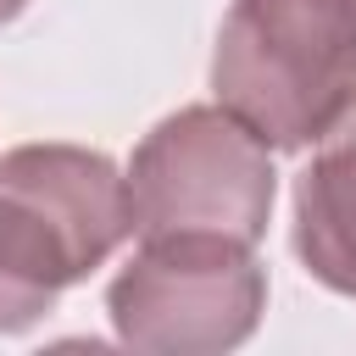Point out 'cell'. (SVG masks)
<instances>
[{"instance_id":"obj_1","label":"cell","mask_w":356,"mask_h":356,"mask_svg":"<svg viewBox=\"0 0 356 356\" xmlns=\"http://www.w3.org/2000/svg\"><path fill=\"white\" fill-rule=\"evenodd\" d=\"M211 89L261 145H317L356 100V0H234Z\"/></svg>"},{"instance_id":"obj_2","label":"cell","mask_w":356,"mask_h":356,"mask_svg":"<svg viewBox=\"0 0 356 356\" xmlns=\"http://www.w3.org/2000/svg\"><path fill=\"white\" fill-rule=\"evenodd\" d=\"M128 195L145 239L217 234L256 245L273 211V161L228 106H184L134 150Z\"/></svg>"},{"instance_id":"obj_3","label":"cell","mask_w":356,"mask_h":356,"mask_svg":"<svg viewBox=\"0 0 356 356\" xmlns=\"http://www.w3.org/2000/svg\"><path fill=\"white\" fill-rule=\"evenodd\" d=\"M117 339L150 356H211L250 339L267 306V273L250 245L217 234H167L111 278Z\"/></svg>"},{"instance_id":"obj_4","label":"cell","mask_w":356,"mask_h":356,"mask_svg":"<svg viewBox=\"0 0 356 356\" xmlns=\"http://www.w3.org/2000/svg\"><path fill=\"white\" fill-rule=\"evenodd\" d=\"M0 189L28 200L67 245L78 278H89L128 234H134V195L128 178L78 145H22L0 156Z\"/></svg>"},{"instance_id":"obj_5","label":"cell","mask_w":356,"mask_h":356,"mask_svg":"<svg viewBox=\"0 0 356 356\" xmlns=\"http://www.w3.org/2000/svg\"><path fill=\"white\" fill-rule=\"evenodd\" d=\"M295 256L328 289L356 295V100L295 184Z\"/></svg>"},{"instance_id":"obj_6","label":"cell","mask_w":356,"mask_h":356,"mask_svg":"<svg viewBox=\"0 0 356 356\" xmlns=\"http://www.w3.org/2000/svg\"><path fill=\"white\" fill-rule=\"evenodd\" d=\"M67 284H78V267L61 234L28 200L0 189V334L39 323Z\"/></svg>"},{"instance_id":"obj_7","label":"cell","mask_w":356,"mask_h":356,"mask_svg":"<svg viewBox=\"0 0 356 356\" xmlns=\"http://www.w3.org/2000/svg\"><path fill=\"white\" fill-rule=\"evenodd\" d=\"M22 6H28V0H0V22H11V17L22 11Z\"/></svg>"}]
</instances>
